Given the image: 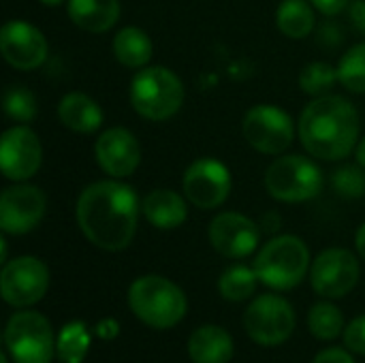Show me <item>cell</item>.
I'll use <instances>...</instances> for the list:
<instances>
[{
    "label": "cell",
    "instance_id": "44dd1931",
    "mask_svg": "<svg viewBox=\"0 0 365 363\" xmlns=\"http://www.w3.org/2000/svg\"><path fill=\"white\" fill-rule=\"evenodd\" d=\"M60 122L75 133H94L103 124V111L83 92H68L58 105Z\"/></svg>",
    "mask_w": 365,
    "mask_h": 363
},
{
    "label": "cell",
    "instance_id": "4fadbf2b",
    "mask_svg": "<svg viewBox=\"0 0 365 363\" xmlns=\"http://www.w3.org/2000/svg\"><path fill=\"white\" fill-rule=\"evenodd\" d=\"M47 199L36 186H11L0 197V229L9 235H24L38 227Z\"/></svg>",
    "mask_w": 365,
    "mask_h": 363
},
{
    "label": "cell",
    "instance_id": "7402d4cb",
    "mask_svg": "<svg viewBox=\"0 0 365 363\" xmlns=\"http://www.w3.org/2000/svg\"><path fill=\"white\" fill-rule=\"evenodd\" d=\"M113 53L118 62H122L128 68H143L154 53L152 39L135 26L122 28L113 39Z\"/></svg>",
    "mask_w": 365,
    "mask_h": 363
},
{
    "label": "cell",
    "instance_id": "d4e9b609",
    "mask_svg": "<svg viewBox=\"0 0 365 363\" xmlns=\"http://www.w3.org/2000/svg\"><path fill=\"white\" fill-rule=\"evenodd\" d=\"M257 272L246 265H231L218 278V293L227 302H246L257 291Z\"/></svg>",
    "mask_w": 365,
    "mask_h": 363
},
{
    "label": "cell",
    "instance_id": "d6a6232c",
    "mask_svg": "<svg viewBox=\"0 0 365 363\" xmlns=\"http://www.w3.org/2000/svg\"><path fill=\"white\" fill-rule=\"evenodd\" d=\"M310 2L325 15H338L349 4V0H310Z\"/></svg>",
    "mask_w": 365,
    "mask_h": 363
},
{
    "label": "cell",
    "instance_id": "d6986e66",
    "mask_svg": "<svg viewBox=\"0 0 365 363\" xmlns=\"http://www.w3.org/2000/svg\"><path fill=\"white\" fill-rule=\"evenodd\" d=\"M141 210L148 223L154 225L156 229H178L188 218V208L184 197L167 188L152 190L143 199Z\"/></svg>",
    "mask_w": 365,
    "mask_h": 363
},
{
    "label": "cell",
    "instance_id": "ba28073f",
    "mask_svg": "<svg viewBox=\"0 0 365 363\" xmlns=\"http://www.w3.org/2000/svg\"><path fill=\"white\" fill-rule=\"evenodd\" d=\"M244 327L252 342L278 347L295 332V310L280 295H261L244 312Z\"/></svg>",
    "mask_w": 365,
    "mask_h": 363
},
{
    "label": "cell",
    "instance_id": "cb8c5ba5",
    "mask_svg": "<svg viewBox=\"0 0 365 363\" xmlns=\"http://www.w3.org/2000/svg\"><path fill=\"white\" fill-rule=\"evenodd\" d=\"M90 349V332L83 323L73 321L62 327L56 340V357L60 363H83Z\"/></svg>",
    "mask_w": 365,
    "mask_h": 363
},
{
    "label": "cell",
    "instance_id": "603a6c76",
    "mask_svg": "<svg viewBox=\"0 0 365 363\" xmlns=\"http://www.w3.org/2000/svg\"><path fill=\"white\" fill-rule=\"evenodd\" d=\"M276 24L289 39H304L314 28V11L306 0H282L276 11Z\"/></svg>",
    "mask_w": 365,
    "mask_h": 363
},
{
    "label": "cell",
    "instance_id": "4dcf8cb0",
    "mask_svg": "<svg viewBox=\"0 0 365 363\" xmlns=\"http://www.w3.org/2000/svg\"><path fill=\"white\" fill-rule=\"evenodd\" d=\"M344 344L349 351L365 355V315L349 323V327L344 329Z\"/></svg>",
    "mask_w": 365,
    "mask_h": 363
},
{
    "label": "cell",
    "instance_id": "d590c367",
    "mask_svg": "<svg viewBox=\"0 0 365 363\" xmlns=\"http://www.w3.org/2000/svg\"><path fill=\"white\" fill-rule=\"evenodd\" d=\"M355 246H357L359 255L365 259V225L359 227V231H357V235H355Z\"/></svg>",
    "mask_w": 365,
    "mask_h": 363
},
{
    "label": "cell",
    "instance_id": "2e32d148",
    "mask_svg": "<svg viewBox=\"0 0 365 363\" xmlns=\"http://www.w3.org/2000/svg\"><path fill=\"white\" fill-rule=\"evenodd\" d=\"M210 242L214 250L227 259H244L259 246L257 225L237 212H222L210 225Z\"/></svg>",
    "mask_w": 365,
    "mask_h": 363
},
{
    "label": "cell",
    "instance_id": "8fae6325",
    "mask_svg": "<svg viewBox=\"0 0 365 363\" xmlns=\"http://www.w3.org/2000/svg\"><path fill=\"white\" fill-rule=\"evenodd\" d=\"M246 141L263 154H282L293 143V120L287 111L274 105L252 107L242 124Z\"/></svg>",
    "mask_w": 365,
    "mask_h": 363
},
{
    "label": "cell",
    "instance_id": "4316f807",
    "mask_svg": "<svg viewBox=\"0 0 365 363\" xmlns=\"http://www.w3.org/2000/svg\"><path fill=\"white\" fill-rule=\"evenodd\" d=\"M338 79L351 92H365V43L349 49L338 64Z\"/></svg>",
    "mask_w": 365,
    "mask_h": 363
},
{
    "label": "cell",
    "instance_id": "5bb4252c",
    "mask_svg": "<svg viewBox=\"0 0 365 363\" xmlns=\"http://www.w3.org/2000/svg\"><path fill=\"white\" fill-rule=\"evenodd\" d=\"M43 150L34 131L28 126H13L0 139V167L4 178L21 182L32 178L41 167Z\"/></svg>",
    "mask_w": 365,
    "mask_h": 363
},
{
    "label": "cell",
    "instance_id": "30bf717a",
    "mask_svg": "<svg viewBox=\"0 0 365 363\" xmlns=\"http://www.w3.org/2000/svg\"><path fill=\"white\" fill-rule=\"evenodd\" d=\"M361 270L357 257L346 248L323 250L310 270L312 289L325 300H338L349 295L359 282Z\"/></svg>",
    "mask_w": 365,
    "mask_h": 363
},
{
    "label": "cell",
    "instance_id": "836d02e7",
    "mask_svg": "<svg viewBox=\"0 0 365 363\" xmlns=\"http://www.w3.org/2000/svg\"><path fill=\"white\" fill-rule=\"evenodd\" d=\"M351 19L353 24L365 32V0H355L353 6H351Z\"/></svg>",
    "mask_w": 365,
    "mask_h": 363
},
{
    "label": "cell",
    "instance_id": "6da1fadb",
    "mask_svg": "<svg viewBox=\"0 0 365 363\" xmlns=\"http://www.w3.org/2000/svg\"><path fill=\"white\" fill-rule=\"evenodd\" d=\"M139 220V199L135 190L120 182H94L77 201V225L81 233L101 250H124Z\"/></svg>",
    "mask_w": 365,
    "mask_h": 363
},
{
    "label": "cell",
    "instance_id": "8992f818",
    "mask_svg": "<svg viewBox=\"0 0 365 363\" xmlns=\"http://www.w3.org/2000/svg\"><path fill=\"white\" fill-rule=\"evenodd\" d=\"M4 347L13 363H51L56 355L51 323L34 310L15 312L4 329Z\"/></svg>",
    "mask_w": 365,
    "mask_h": 363
},
{
    "label": "cell",
    "instance_id": "f546056e",
    "mask_svg": "<svg viewBox=\"0 0 365 363\" xmlns=\"http://www.w3.org/2000/svg\"><path fill=\"white\" fill-rule=\"evenodd\" d=\"M331 184L336 188L338 195L349 197V199H357L365 195V173L364 167H355V165H346L342 169H338L331 175Z\"/></svg>",
    "mask_w": 365,
    "mask_h": 363
},
{
    "label": "cell",
    "instance_id": "e0dca14e",
    "mask_svg": "<svg viewBox=\"0 0 365 363\" xmlns=\"http://www.w3.org/2000/svg\"><path fill=\"white\" fill-rule=\"evenodd\" d=\"M96 160L111 178H128L141 163V148L135 135L126 128H107L94 145Z\"/></svg>",
    "mask_w": 365,
    "mask_h": 363
},
{
    "label": "cell",
    "instance_id": "1f68e13d",
    "mask_svg": "<svg viewBox=\"0 0 365 363\" xmlns=\"http://www.w3.org/2000/svg\"><path fill=\"white\" fill-rule=\"evenodd\" d=\"M312 363H355V359L346 353V351H342V349H325V351H321L317 357H314V362Z\"/></svg>",
    "mask_w": 365,
    "mask_h": 363
},
{
    "label": "cell",
    "instance_id": "ffe728a7",
    "mask_svg": "<svg viewBox=\"0 0 365 363\" xmlns=\"http://www.w3.org/2000/svg\"><path fill=\"white\" fill-rule=\"evenodd\" d=\"M68 17L81 30L98 34L120 19V0H68Z\"/></svg>",
    "mask_w": 365,
    "mask_h": 363
},
{
    "label": "cell",
    "instance_id": "52a82bcc",
    "mask_svg": "<svg viewBox=\"0 0 365 363\" xmlns=\"http://www.w3.org/2000/svg\"><path fill=\"white\" fill-rule=\"evenodd\" d=\"M265 186L269 195L284 203H302L319 195L323 186L321 169L297 154L280 156L276 158L267 173H265Z\"/></svg>",
    "mask_w": 365,
    "mask_h": 363
},
{
    "label": "cell",
    "instance_id": "f1b7e54d",
    "mask_svg": "<svg viewBox=\"0 0 365 363\" xmlns=\"http://www.w3.org/2000/svg\"><path fill=\"white\" fill-rule=\"evenodd\" d=\"M4 111L17 122H30L36 116L34 94L24 86H9L4 90Z\"/></svg>",
    "mask_w": 365,
    "mask_h": 363
},
{
    "label": "cell",
    "instance_id": "9c48e42d",
    "mask_svg": "<svg viewBox=\"0 0 365 363\" xmlns=\"http://www.w3.org/2000/svg\"><path fill=\"white\" fill-rule=\"evenodd\" d=\"M49 289V270L36 257H17L4 263L0 274L2 300L13 308L34 306Z\"/></svg>",
    "mask_w": 365,
    "mask_h": 363
},
{
    "label": "cell",
    "instance_id": "7c38bea8",
    "mask_svg": "<svg viewBox=\"0 0 365 363\" xmlns=\"http://www.w3.org/2000/svg\"><path fill=\"white\" fill-rule=\"evenodd\" d=\"M182 188L192 205L214 210L222 205L231 193V173L216 158H199L186 169Z\"/></svg>",
    "mask_w": 365,
    "mask_h": 363
},
{
    "label": "cell",
    "instance_id": "74e56055",
    "mask_svg": "<svg viewBox=\"0 0 365 363\" xmlns=\"http://www.w3.org/2000/svg\"><path fill=\"white\" fill-rule=\"evenodd\" d=\"M43 4H47V6H56V4H60V2H64V0H41Z\"/></svg>",
    "mask_w": 365,
    "mask_h": 363
},
{
    "label": "cell",
    "instance_id": "83f0119b",
    "mask_svg": "<svg viewBox=\"0 0 365 363\" xmlns=\"http://www.w3.org/2000/svg\"><path fill=\"white\" fill-rule=\"evenodd\" d=\"M338 79V68H334L331 64L327 62H312L308 64L302 75H299V86L306 94L310 96H325L334 86H336Z\"/></svg>",
    "mask_w": 365,
    "mask_h": 363
},
{
    "label": "cell",
    "instance_id": "e575fe53",
    "mask_svg": "<svg viewBox=\"0 0 365 363\" xmlns=\"http://www.w3.org/2000/svg\"><path fill=\"white\" fill-rule=\"evenodd\" d=\"M98 334H101V338H107V340L115 338V336H118V323H115L113 319L103 321V323L98 325Z\"/></svg>",
    "mask_w": 365,
    "mask_h": 363
},
{
    "label": "cell",
    "instance_id": "3957f363",
    "mask_svg": "<svg viewBox=\"0 0 365 363\" xmlns=\"http://www.w3.org/2000/svg\"><path fill=\"white\" fill-rule=\"evenodd\" d=\"M133 315L152 329H171L188 312L184 291L163 276H141L128 289Z\"/></svg>",
    "mask_w": 365,
    "mask_h": 363
},
{
    "label": "cell",
    "instance_id": "5b68a950",
    "mask_svg": "<svg viewBox=\"0 0 365 363\" xmlns=\"http://www.w3.org/2000/svg\"><path fill=\"white\" fill-rule=\"evenodd\" d=\"M310 250L295 235H280L269 240L255 259L259 280L274 291L295 289L308 274Z\"/></svg>",
    "mask_w": 365,
    "mask_h": 363
},
{
    "label": "cell",
    "instance_id": "f35d334b",
    "mask_svg": "<svg viewBox=\"0 0 365 363\" xmlns=\"http://www.w3.org/2000/svg\"><path fill=\"white\" fill-rule=\"evenodd\" d=\"M0 363H9V359H6V353H2V355H0Z\"/></svg>",
    "mask_w": 365,
    "mask_h": 363
},
{
    "label": "cell",
    "instance_id": "ac0fdd59",
    "mask_svg": "<svg viewBox=\"0 0 365 363\" xmlns=\"http://www.w3.org/2000/svg\"><path fill=\"white\" fill-rule=\"evenodd\" d=\"M233 353V338L218 325H203L188 338V357L192 363H229Z\"/></svg>",
    "mask_w": 365,
    "mask_h": 363
},
{
    "label": "cell",
    "instance_id": "8d00e7d4",
    "mask_svg": "<svg viewBox=\"0 0 365 363\" xmlns=\"http://www.w3.org/2000/svg\"><path fill=\"white\" fill-rule=\"evenodd\" d=\"M357 163L365 169V137L359 141V145H357Z\"/></svg>",
    "mask_w": 365,
    "mask_h": 363
},
{
    "label": "cell",
    "instance_id": "9a60e30c",
    "mask_svg": "<svg viewBox=\"0 0 365 363\" xmlns=\"http://www.w3.org/2000/svg\"><path fill=\"white\" fill-rule=\"evenodd\" d=\"M0 51L13 68L32 71L47 60V39L26 21H6L0 30Z\"/></svg>",
    "mask_w": 365,
    "mask_h": 363
},
{
    "label": "cell",
    "instance_id": "484cf974",
    "mask_svg": "<svg viewBox=\"0 0 365 363\" xmlns=\"http://www.w3.org/2000/svg\"><path fill=\"white\" fill-rule=\"evenodd\" d=\"M308 329L317 340H336L344 329V315L329 302H319L308 315Z\"/></svg>",
    "mask_w": 365,
    "mask_h": 363
},
{
    "label": "cell",
    "instance_id": "7a4b0ae2",
    "mask_svg": "<svg viewBox=\"0 0 365 363\" xmlns=\"http://www.w3.org/2000/svg\"><path fill=\"white\" fill-rule=\"evenodd\" d=\"M302 145L317 158L340 160L359 139V116L351 101L334 94L314 98L299 118Z\"/></svg>",
    "mask_w": 365,
    "mask_h": 363
},
{
    "label": "cell",
    "instance_id": "277c9868",
    "mask_svg": "<svg viewBox=\"0 0 365 363\" xmlns=\"http://www.w3.org/2000/svg\"><path fill=\"white\" fill-rule=\"evenodd\" d=\"M130 103L145 120H169L184 103V83L165 66H145L130 81Z\"/></svg>",
    "mask_w": 365,
    "mask_h": 363
}]
</instances>
